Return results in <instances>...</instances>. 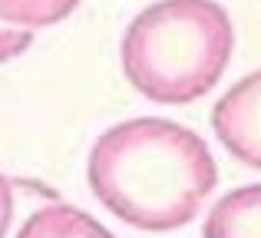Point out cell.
Wrapping results in <instances>:
<instances>
[{
	"instance_id": "6da1fadb",
	"label": "cell",
	"mask_w": 261,
	"mask_h": 238,
	"mask_svg": "<svg viewBox=\"0 0 261 238\" xmlns=\"http://www.w3.org/2000/svg\"><path fill=\"white\" fill-rule=\"evenodd\" d=\"M86 179L106 212L139 232H175L218 186L212 149L189 126L136 116L96 136Z\"/></svg>"
},
{
	"instance_id": "7a4b0ae2",
	"label": "cell",
	"mask_w": 261,
	"mask_h": 238,
	"mask_svg": "<svg viewBox=\"0 0 261 238\" xmlns=\"http://www.w3.org/2000/svg\"><path fill=\"white\" fill-rule=\"evenodd\" d=\"M231 50L235 23L218 0H155L126 27L119 63L136 93L185 106L222 80Z\"/></svg>"
},
{
	"instance_id": "3957f363",
	"label": "cell",
	"mask_w": 261,
	"mask_h": 238,
	"mask_svg": "<svg viewBox=\"0 0 261 238\" xmlns=\"http://www.w3.org/2000/svg\"><path fill=\"white\" fill-rule=\"evenodd\" d=\"M212 129L231 159L261 169V70L242 76L215 103Z\"/></svg>"
},
{
	"instance_id": "277c9868",
	"label": "cell",
	"mask_w": 261,
	"mask_h": 238,
	"mask_svg": "<svg viewBox=\"0 0 261 238\" xmlns=\"http://www.w3.org/2000/svg\"><path fill=\"white\" fill-rule=\"evenodd\" d=\"M13 238H116V235L83 208L66 205L63 199H53L33 208Z\"/></svg>"
},
{
	"instance_id": "5b68a950",
	"label": "cell",
	"mask_w": 261,
	"mask_h": 238,
	"mask_svg": "<svg viewBox=\"0 0 261 238\" xmlns=\"http://www.w3.org/2000/svg\"><path fill=\"white\" fill-rule=\"evenodd\" d=\"M202 238H261V182L222 195L205 219Z\"/></svg>"
},
{
	"instance_id": "8992f818",
	"label": "cell",
	"mask_w": 261,
	"mask_h": 238,
	"mask_svg": "<svg viewBox=\"0 0 261 238\" xmlns=\"http://www.w3.org/2000/svg\"><path fill=\"white\" fill-rule=\"evenodd\" d=\"M53 199H60L53 189L0 172V238H13L33 208H40L43 202H53Z\"/></svg>"
},
{
	"instance_id": "52a82bcc",
	"label": "cell",
	"mask_w": 261,
	"mask_h": 238,
	"mask_svg": "<svg viewBox=\"0 0 261 238\" xmlns=\"http://www.w3.org/2000/svg\"><path fill=\"white\" fill-rule=\"evenodd\" d=\"M80 7V0H0V20L20 30H43L57 27Z\"/></svg>"
},
{
	"instance_id": "ba28073f",
	"label": "cell",
	"mask_w": 261,
	"mask_h": 238,
	"mask_svg": "<svg viewBox=\"0 0 261 238\" xmlns=\"http://www.w3.org/2000/svg\"><path fill=\"white\" fill-rule=\"evenodd\" d=\"M33 43V33L30 30H20V27H10L0 20V63H10V60L23 57Z\"/></svg>"
}]
</instances>
